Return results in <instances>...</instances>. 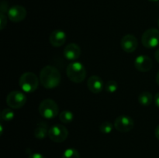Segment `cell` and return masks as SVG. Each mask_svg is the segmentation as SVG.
I'll return each instance as SVG.
<instances>
[{"mask_svg": "<svg viewBox=\"0 0 159 158\" xmlns=\"http://www.w3.org/2000/svg\"><path fill=\"white\" fill-rule=\"evenodd\" d=\"M61 76L60 71L55 67L47 65L40 71V84L47 89H52L58 86L61 83Z\"/></svg>", "mask_w": 159, "mask_h": 158, "instance_id": "1", "label": "cell"}, {"mask_svg": "<svg viewBox=\"0 0 159 158\" xmlns=\"http://www.w3.org/2000/svg\"><path fill=\"white\" fill-rule=\"evenodd\" d=\"M66 74L68 78L75 83H81L86 77V69L80 62L70 63L66 68Z\"/></svg>", "mask_w": 159, "mask_h": 158, "instance_id": "2", "label": "cell"}, {"mask_svg": "<svg viewBox=\"0 0 159 158\" xmlns=\"http://www.w3.org/2000/svg\"><path fill=\"white\" fill-rule=\"evenodd\" d=\"M19 84L23 91L26 93L34 92L37 89L39 80L37 76L33 72H25L20 77Z\"/></svg>", "mask_w": 159, "mask_h": 158, "instance_id": "3", "label": "cell"}, {"mask_svg": "<svg viewBox=\"0 0 159 158\" xmlns=\"http://www.w3.org/2000/svg\"><path fill=\"white\" fill-rule=\"evenodd\" d=\"M39 112L40 116L45 119H54L58 115L59 107L54 100L46 99L42 101L39 105Z\"/></svg>", "mask_w": 159, "mask_h": 158, "instance_id": "4", "label": "cell"}, {"mask_svg": "<svg viewBox=\"0 0 159 158\" xmlns=\"http://www.w3.org/2000/svg\"><path fill=\"white\" fill-rule=\"evenodd\" d=\"M141 43L144 47L148 49H152L159 46L158 29L156 28H150L144 31L141 37Z\"/></svg>", "mask_w": 159, "mask_h": 158, "instance_id": "5", "label": "cell"}, {"mask_svg": "<svg viewBox=\"0 0 159 158\" xmlns=\"http://www.w3.org/2000/svg\"><path fill=\"white\" fill-rule=\"evenodd\" d=\"M26 96L24 93L22 91H12L9 93V94L6 97V103L10 108L17 109L20 108L26 104Z\"/></svg>", "mask_w": 159, "mask_h": 158, "instance_id": "6", "label": "cell"}, {"mask_svg": "<svg viewBox=\"0 0 159 158\" xmlns=\"http://www.w3.org/2000/svg\"><path fill=\"white\" fill-rule=\"evenodd\" d=\"M68 131L65 125L61 124H56L52 125L48 131V136L55 143L64 142L68 138Z\"/></svg>", "mask_w": 159, "mask_h": 158, "instance_id": "7", "label": "cell"}, {"mask_svg": "<svg viewBox=\"0 0 159 158\" xmlns=\"http://www.w3.org/2000/svg\"><path fill=\"white\" fill-rule=\"evenodd\" d=\"M134 126V122L130 116L122 115L115 119L114 127L117 131L121 133H127L132 130Z\"/></svg>", "mask_w": 159, "mask_h": 158, "instance_id": "8", "label": "cell"}, {"mask_svg": "<svg viewBox=\"0 0 159 158\" xmlns=\"http://www.w3.org/2000/svg\"><path fill=\"white\" fill-rule=\"evenodd\" d=\"M26 10L23 6H13L8 10V17L10 20V21L13 23H19L21 22L26 18Z\"/></svg>", "mask_w": 159, "mask_h": 158, "instance_id": "9", "label": "cell"}, {"mask_svg": "<svg viewBox=\"0 0 159 158\" xmlns=\"http://www.w3.org/2000/svg\"><path fill=\"white\" fill-rule=\"evenodd\" d=\"M121 48L127 53H133L136 50L138 46V39L132 34H127L124 36L120 40Z\"/></svg>", "mask_w": 159, "mask_h": 158, "instance_id": "10", "label": "cell"}, {"mask_svg": "<svg viewBox=\"0 0 159 158\" xmlns=\"http://www.w3.org/2000/svg\"><path fill=\"white\" fill-rule=\"evenodd\" d=\"M153 66V61L148 56L140 55L135 58L134 67L140 72H148Z\"/></svg>", "mask_w": 159, "mask_h": 158, "instance_id": "11", "label": "cell"}, {"mask_svg": "<svg viewBox=\"0 0 159 158\" xmlns=\"http://www.w3.org/2000/svg\"><path fill=\"white\" fill-rule=\"evenodd\" d=\"M87 87L92 93L98 94L103 90L105 85L100 77L97 75H93L87 81Z\"/></svg>", "mask_w": 159, "mask_h": 158, "instance_id": "12", "label": "cell"}, {"mask_svg": "<svg viewBox=\"0 0 159 158\" xmlns=\"http://www.w3.org/2000/svg\"><path fill=\"white\" fill-rule=\"evenodd\" d=\"M81 48L78 44L71 43L67 45L64 49V56L68 60H75L80 57Z\"/></svg>", "mask_w": 159, "mask_h": 158, "instance_id": "13", "label": "cell"}, {"mask_svg": "<svg viewBox=\"0 0 159 158\" xmlns=\"http://www.w3.org/2000/svg\"><path fill=\"white\" fill-rule=\"evenodd\" d=\"M66 33L61 29H55L51 33L49 37L50 43L55 47L61 46L66 42Z\"/></svg>", "mask_w": 159, "mask_h": 158, "instance_id": "14", "label": "cell"}, {"mask_svg": "<svg viewBox=\"0 0 159 158\" xmlns=\"http://www.w3.org/2000/svg\"><path fill=\"white\" fill-rule=\"evenodd\" d=\"M48 124L45 122H40L37 125L35 130H34V136L37 139H43L48 136Z\"/></svg>", "mask_w": 159, "mask_h": 158, "instance_id": "15", "label": "cell"}, {"mask_svg": "<svg viewBox=\"0 0 159 158\" xmlns=\"http://www.w3.org/2000/svg\"><path fill=\"white\" fill-rule=\"evenodd\" d=\"M153 101V95L149 91H143L138 96V102L143 106H148Z\"/></svg>", "mask_w": 159, "mask_h": 158, "instance_id": "16", "label": "cell"}, {"mask_svg": "<svg viewBox=\"0 0 159 158\" xmlns=\"http://www.w3.org/2000/svg\"><path fill=\"white\" fill-rule=\"evenodd\" d=\"M59 119L62 123L68 124L74 119V114L69 110H64L59 115Z\"/></svg>", "mask_w": 159, "mask_h": 158, "instance_id": "17", "label": "cell"}, {"mask_svg": "<svg viewBox=\"0 0 159 158\" xmlns=\"http://www.w3.org/2000/svg\"><path fill=\"white\" fill-rule=\"evenodd\" d=\"M14 112L12 111L10 108H5L2 111L1 113V119L3 121H6V122H9V121L12 120L14 118Z\"/></svg>", "mask_w": 159, "mask_h": 158, "instance_id": "18", "label": "cell"}, {"mask_svg": "<svg viewBox=\"0 0 159 158\" xmlns=\"http://www.w3.org/2000/svg\"><path fill=\"white\" fill-rule=\"evenodd\" d=\"M62 158H80V154L76 149H67L62 155Z\"/></svg>", "mask_w": 159, "mask_h": 158, "instance_id": "19", "label": "cell"}, {"mask_svg": "<svg viewBox=\"0 0 159 158\" xmlns=\"http://www.w3.org/2000/svg\"><path fill=\"white\" fill-rule=\"evenodd\" d=\"M113 125L111 122H109V121L103 122L99 125V130H100L101 133H104V134H109V133H110L113 131Z\"/></svg>", "mask_w": 159, "mask_h": 158, "instance_id": "20", "label": "cell"}, {"mask_svg": "<svg viewBox=\"0 0 159 158\" xmlns=\"http://www.w3.org/2000/svg\"><path fill=\"white\" fill-rule=\"evenodd\" d=\"M105 89L108 93H114L118 89L117 82L113 80H110L106 83Z\"/></svg>", "mask_w": 159, "mask_h": 158, "instance_id": "21", "label": "cell"}, {"mask_svg": "<svg viewBox=\"0 0 159 158\" xmlns=\"http://www.w3.org/2000/svg\"><path fill=\"white\" fill-rule=\"evenodd\" d=\"M0 21H1V23H0V28H1V30H2L5 28V26H6V23H7V19H6V16L5 15L4 13L0 14Z\"/></svg>", "mask_w": 159, "mask_h": 158, "instance_id": "22", "label": "cell"}, {"mask_svg": "<svg viewBox=\"0 0 159 158\" xmlns=\"http://www.w3.org/2000/svg\"><path fill=\"white\" fill-rule=\"evenodd\" d=\"M8 9V3L6 1H2L1 3V12L4 13Z\"/></svg>", "mask_w": 159, "mask_h": 158, "instance_id": "23", "label": "cell"}, {"mask_svg": "<svg viewBox=\"0 0 159 158\" xmlns=\"http://www.w3.org/2000/svg\"><path fill=\"white\" fill-rule=\"evenodd\" d=\"M28 158H45V156L43 155H42L41 153H32L29 156Z\"/></svg>", "mask_w": 159, "mask_h": 158, "instance_id": "24", "label": "cell"}, {"mask_svg": "<svg viewBox=\"0 0 159 158\" xmlns=\"http://www.w3.org/2000/svg\"><path fill=\"white\" fill-rule=\"evenodd\" d=\"M155 105H157V107L159 108V92H158L156 94H155Z\"/></svg>", "mask_w": 159, "mask_h": 158, "instance_id": "25", "label": "cell"}, {"mask_svg": "<svg viewBox=\"0 0 159 158\" xmlns=\"http://www.w3.org/2000/svg\"><path fill=\"white\" fill-rule=\"evenodd\" d=\"M155 137L157 138V139H158L159 140V125L156 127V129H155Z\"/></svg>", "mask_w": 159, "mask_h": 158, "instance_id": "26", "label": "cell"}, {"mask_svg": "<svg viewBox=\"0 0 159 158\" xmlns=\"http://www.w3.org/2000/svg\"><path fill=\"white\" fill-rule=\"evenodd\" d=\"M155 60H157V62L159 63V48L155 51Z\"/></svg>", "mask_w": 159, "mask_h": 158, "instance_id": "27", "label": "cell"}, {"mask_svg": "<svg viewBox=\"0 0 159 158\" xmlns=\"http://www.w3.org/2000/svg\"><path fill=\"white\" fill-rule=\"evenodd\" d=\"M156 82L157 84L159 85V71L157 73V75H156Z\"/></svg>", "mask_w": 159, "mask_h": 158, "instance_id": "28", "label": "cell"}, {"mask_svg": "<svg viewBox=\"0 0 159 158\" xmlns=\"http://www.w3.org/2000/svg\"><path fill=\"white\" fill-rule=\"evenodd\" d=\"M0 129H1V135H2V130H3L2 124H1V125H0Z\"/></svg>", "mask_w": 159, "mask_h": 158, "instance_id": "29", "label": "cell"}, {"mask_svg": "<svg viewBox=\"0 0 159 158\" xmlns=\"http://www.w3.org/2000/svg\"><path fill=\"white\" fill-rule=\"evenodd\" d=\"M148 1L152 2H158V1H159V0H148Z\"/></svg>", "mask_w": 159, "mask_h": 158, "instance_id": "30", "label": "cell"}, {"mask_svg": "<svg viewBox=\"0 0 159 158\" xmlns=\"http://www.w3.org/2000/svg\"><path fill=\"white\" fill-rule=\"evenodd\" d=\"M158 27H159V18H158Z\"/></svg>", "mask_w": 159, "mask_h": 158, "instance_id": "31", "label": "cell"}]
</instances>
